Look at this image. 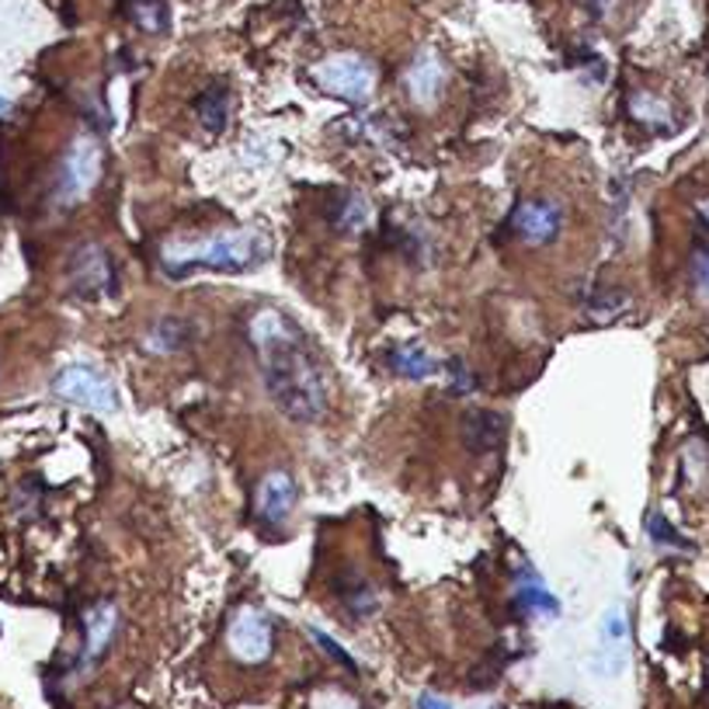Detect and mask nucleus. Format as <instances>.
I'll use <instances>...</instances> for the list:
<instances>
[{"mask_svg":"<svg viewBox=\"0 0 709 709\" xmlns=\"http://www.w3.org/2000/svg\"><path fill=\"white\" fill-rule=\"evenodd\" d=\"M248 344L258 373L265 379V390L282 414L299 424H313L328 414V373H323L310 338L289 313L261 307L248 320Z\"/></svg>","mask_w":709,"mask_h":709,"instance_id":"f257e3e1","label":"nucleus"},{"mask_svg":"<svg viewBox=\"0 0 709 709\" xmlns=\"http://www.w3.org/2000/svg\"><path fill=\"white\" fill-rule=\"evenodd\" d=\"M272 254H275L272 237H265V233L222 230L213 237L164 244V251H160V272H164L168 278H185V275H195L198 268L240 275V272H254L261 265H268Z\"/></svg>","mask_w":709,"mask_h":709,"instance_id":"f03ea898","label":"nucleus"},{"mask_svg":"<svg viewBox=\"0 0 709 709\" xmlns=\"http://www.w3.org/2000/svg\"><path fill=\"white\" fill-rule=\"evenodd\" d=\"M101 171H105V150H101V144L94 136H77L56 168L53 202L59 209L80 206L98 188Z\"/></svg>","mask_w":709,"mask_h":709,"instance_id":"7ed1b4c3","label":"nucleus"},{"mask_svg":"<svg viewBox=\"0 0 709 709\" xmlns=\"http://www.w3.org/2000/svg\"><path fill=\"white\" fill-rule=\"evenodd\" d=\"M227 651L240 664H265L275 651V622L258 605H237L227 622Z\"/></svg>","mask_w":709,"mask_h":709,"instance_id":"20e7f679","label":"nucleus"},{"mask_svg":"<svg viewBox=\"0 0 709 709\" xmlns=\"http://www.w3.org/2000/svg\"><path fill=\"white\" fill-rule=\"evenodd\" d=\"M320 91H328L331 98L348 101V105L362 108L376 91V70L366 56H355V53H341L323 59V64L313 70Z\"/></svg>","mask_w":709,"mask_h":709,"instance_id":"39448f33","label":"nucleus"},{"mask_svg":"<svg viewBox=\"0 0 709 709\" xmlns=\"http://www.w3.org/2000/svg\"><path fill=\"white\" fill-rule=\"evenodd\" d=\"M67 278H70V293L80 299H105L118 293V275H115V261L112 254L88 240L70 254L67 265Z\"/></svg>","mask_w":709,"mask_h":709,"instance_id":"423d86ee","label":"nucleus"},{"mask_svg":"<svg viewBox=\"0 0 709 709\" xmlns=\"http://www.w3.org/2000/svg\"><path fill=\"white\" fill-rule=\"evenodd\" d=\"M53 393L67 403H77V408H91V411H118V393L112 387V379L77 362V366H64L53 376Z\"/></svg>","mask_w":709,"mask_h":709,"instance_id":"0eeeda50","label":"nucleus"},{"mask_svg":"<svg viewBox=\"0 0 709 709\" xmlns=\"http://www.w3.org/2000/svg\"><path fill=\"white\" fill-rule=\"evenodd\" d=\"M508 222L522 244L546 248V244H557V237L563 233L567 213L557 198H522Z\"/></svg>","mask_w":709,"mask_h":709,"instance_id":"6e6552de","label":"nucleus"},{"mask_svg":"<svg viewBox=\"0 0 709 709\" xmlns=\"http://www.w3.org/2000/svg\"><path fill=\"white\" fill-rule=\"evenodd\" d=\"M80 630H84V643H80V654H77V667L98 664V657H105V651L112 647L115 633H118V609L112 602H94L80 616Z\"/></svg>","mask_w":709,"mask_h":709,"instance_id":"1a4fd4ad","label":"nucleus"},{"mask_svg":"<svg viewBox=\"0 0 709 709\" xmlns=\"http://www.w3.org/2000/svg\"><path fill=\"white\" fill-rule=\"evenodd\" d=\"M296 498H299V488L289 470H272L261 477L258 491H254V518L261 525H282L293 508H296Z\"/></svg>","mask_w":709,"mask_h":709,"instance_id":"9d476101","label":"nucleus"},{"mask_svg":"<svg viewBox=\"0 0 709 709\" xmlns=\"http://www.w3.org/2000/svg\"><path fill=\"white\" fill-rule=\"evenodd\" d=\"M387 366L393 376L400 379H411V382H424V379H432L442 373V362L432 355V352H424L421 344H393V348H387Z\"/></svg>","mask_w":709,"mask_h":709,"instance_id":"9b49d317","label":"nucleus"},{"mask_svg":"<svg viewBox=\"0 0 709 709\" xmlns=\"http://www.w3.org/2000/svg\"><path fill=\"white\" fill-rule=\"evenodd\" d=\"M445 88V73H442V59L432 53H421L414 59V67L408 70V94L418 101L421 108H428L432 101L442 94Z\"/></svg>","mask_w":709,"mask_h":709,"instance_id":"f8f14e48","label":"nucleus"},{"mask_svg":"<svg viewBox=\"0 0 709 709\" xmlns=\"http://www.w3.org/2000/svg\"><path fill=\"white\" fill-rule=\"evenodd\" d=\"M504 428H508V418L498 414V411H470L462 421V438H466V449L470 453H488L501 442Z\"/></svg>","mask_w":709,"mask_h":709,"instance_id":"ddd939ff","label":"nucleus"},{"mask_svg":"<svg viewBox=\"0 0 709 709\" xmlns=\"http://www.w3.org/2000/svg\"><path fill=\"white\" fill-rule=\"evenodd\" d=\"M192 112H195L198 126L206 133H213V136L227 133V126H230V91H227V84H209L206 91L195 98Z\"/></svg>","mask_w":709,"mask_h":709,"instance_id":"4468645a","label":"nucleus"},{"mask_svg":"<svg viewBox=\"0 0 709 709\" xmlns=\"http://www.w3.org/2000/svg\"><path fill=\"white\" fill-rule=\"evenodd\" d=\"M630 307H633L630 293L605 286V289H595L592 296L584 299V317L592 320V323H613V320L630 313Z\"/></svg>","mask_w":709,"mask_h":709,"instance_id":"2eb2a0df","label":"nucleus"},{"mask_svg":"<svg viewBox=\"0 0 709 709\" xmlns=\"http://www.w3.org/2000/svg\"><path fill=\"white\" fill-rule=\"evenodd\" d=\"M630 115H633V123H640L651 133H672L675 129V115H672V108H667V101H661L657 94H647V91L633 94Z\"/></svg>","mask_w":709,"mask_h":709,"instance_id":"dca6fc26","label":"nucleus"},{"mask_svg":"<svg viewBox=\"0 0 709 709\" xmlns=\"http://www.w3.org/2000/svg\"><path fill=\"white\" fill-rule=\"evenodd\" d=\"M515 602H518L522 616H550V619L560 616V598L546 592V584L536 574H525L518 581V598Z\"/></svg>","mask_w":709,"mask_h":709,"instance_id":"f3484780","label":"nucleus"},{"mask_svg":"<svg viewBox=\"0 0 709 709\" xmlns=\"http://www.w3.org/2000/svg\"><path fill=\"white\" fill-rule=\"evenodd\" d=\"M328 219H331V227L341 230V233L362 230V227H366V219H369V206H366V198L355 195V192H338L334 202H331V209H328Z\"/></svg>","mask_w":709,"mask_h":709,"instance_id":"a211bd4d","label":"nucleus"},{"mask_svg":"<svg viewBox=\"0 0 709 709\" xmlns=\"http://www.w3.org/2000/svg\"><path fill=\"white\" fill-rule=\"evenodd\" d=\"M126 14H129V22L147 35L168 32V22H171L168 0H126Z\"/></svg>","mask_w":709,"mask_h":709,"instance_id":"6ab92c4d","label":"nucleus"},{"mask_svg":"<svg viewBox=\"0 0 709 709\" xmlns=\"http://www.w3.org/2000/svg\"><path fill=\"white\" fill-rule=\"evenodd\" d=\"M185 341H188L185 323H181V320H160V323H153L150 334H147V348L168 355V352H178Z\"/></svg>","mask_w":709,"mask_h":709,"instance_id":"aec40b11","label":"nucleus"},{"mask_svg":"<svg viewBox=\"0 0 709 709\" xmlns=\"http://www.w3.org/2000/svg\"><path fill=\"white\" fill-rule=\"evenodd\" d=\"M338 592H341V598H344V605L358 616V619H366V616H373L376 609H379V598H376V592L373 587L362 581L358 574L352 578V587H344V584H338Z\"/></svg>","mask_w":709,"mask_h":709,"instance_id":"412c9836","label":"nucleus"},{"mask_svg":"<svg viewBox=\"0 0 709 709\" xmlns=\"http://www.w3.org/2000/svg\"><path fill=\"white\" fill-rule=\"evenodd\" d=\"M602 647L613 654L616 672H619L622 657H626V616L619 609H613L609 616H605V622H602Z\"/></svg>","mask_w":709,"mask_h":709,"instance_id":"4be33fe9","label":"nucleus"},{"mask_svg":"<svg viewBox=\"0 0 709 709\" xmlns=\"http://www.w3.org/2000/svg\"><path fill=\"white\" fill-rule=\"evenodd\" d=\"M647 536H651L661 550H693V542H688L685 536H678L672 529V522H667L664 515H651L647 518Z\"/></svg>","mask_w":709,"mask_h":709,"instance_id":"5701e85b","label":"nucleus"},{"mask_svg":"<svg viewBox=\"0 0 709 709\" xmlns=\"http://www.w3.org/2000/svg\"><path fill=\"white\" fill-rule=\"evenodd\" d=\"M693 286H696V296L709 302V240H702L693 251Z\"/></svg>","mask_w":709,"mask_h":709,"instance_id":"b1692460","label":"nucleus"},{"mask_svg":"<svg viewBox=\"0 0 709 709\" xmlns=\"http://www.w3.org/2000/svg\"><path fill=\"white\" fill-rule=\"evenodd\" d=\"M310 633H313V640H317V647H320L323 654H331V657H334V661H338L341 667H348V672H358L355 657H352L348 651H344V647H341L338 640H331L328 633H320V630H310Z\"/></svg>","mask_w":709,"mask_h":709,"instance_id":"393cba45","label":"nucleus"},{"mask_svg":"<svg viewBox=\"0 0 709 709\" xmlns=\"http://www.w3.org/2000/svg\"><path fill=\"white\" fill-rule=\"evenodd\" d=\"M313 709H362L348 693H338V688H323L313 696Z\"/></svg>","mask_w":709,"mask_h":709,"instance_id":"a878e982","label":"nucleus"},{"mask_svg":"<svg viewBox=\"0 0 709 709\" xmlns=\"http://www.w3.org/2000/svg\"><path fill=\"white\" fill-rule=\"evenodd\" d=\"M449 373H453V393L473 390V373L462 366V358H449Z\"/></svg>","mask_w":709,"mask_h":709,"instance_id":"bb28decb","label":"nucleus"},{"mask_svg":"<svg viewBox=\"0 0 709 709\" xmlns=\"http://www.w3.org/2000/svg\"><path fill=\"white\" fill-rule=\"evenodd\" d=\"M581 4H584L587 11H592L595 18H605V14H609V8L616 4V0H581Z\"/></svg>","mask_w":709,"mask_h":709,"instance_id":"cd10ccee","label":"nucleus"},{"mask_svg":"<svg viewBox=\"0 0 709 709\" xmlns=\"http://www.w3.org/2000/svg\"><path fill=\"white\" fill-rule=\"evenodd\" d=\"M418 709H453V706L445 702V699H438V696H421Z\"/></svg>","mask_w":709,"mask_h":709,"instance_id":"c85d7f7f","label":"nucleus"},{"mask_svg":"<svg viewBox=\"0 0 709 709\" xmlns=\"http://www.w3.org/2000/svg\"><path fill=\"white\" fill-rule=\"evenodd\" d=\"M696 213H699V222L709 230V198H702L699 206H696Z\"/></svg>","mask_w":709,"mask_h":709,"instance_id":"c756f323","label":"nucleus"},{"mask_svg":"<svg viewBox=\"0 0 709 709\" xmlns=\"http://www.w3.org/2000/svg\"><path fill=\"white\" fill-rule=\"evenodd\" d=\"M11 112V105H8V98H0V115H8Z\"/></svg>","mask_w":709,"mask_h":709,"instance_id":"7c9ffc66","label":"nucleus"}]
</instances>
